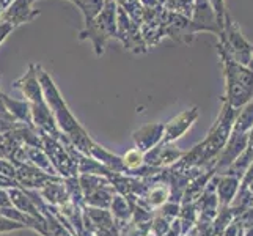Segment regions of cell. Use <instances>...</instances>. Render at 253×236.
I'll return each instance as SVG.
<instances>
[{"label": "cell", "instance_id": "obj_2", "mask_svg": "<svg viewBox=\"0 0 253 236\" xmlns=\"http://www.w3.org/2000/svg\"><path fill=\"white\" fill-rule=\"evenodd\" d=\"M225 63L226 85H228V98L234 106H241L253 93V71L250 68L239 65L220 52Z\"/></svg>", "mask_w": 253, "mask_h": 236}, {"label": "cell", "instance_id": "obj_4", "mask_svg": "<svg viewBox=\"0 0 253 236\" xmlns=\"http://www.w3.org/2000/svg\"><path fill=\"white\" fill-rule=\"evenodd\" d=\"M37 16H40V11L33 10L29 0H13V3L3 11L0 19H2V22L17 27L21 24L32 22Z\"/></svg>", "mask_w": 253, "mask_h": 236}, {"label": "cell", "instance_id": "obj_6", "mask_svg": "<svg viewBox=\"0 0 253 236\" xmlns=\"http://www.w3.org/2000/svg\"><path fill=\"white\" fill-rule=\"evenodd\" d=\"M13 29H14L13 25L0 21V43H2V41L8 37V35H10V32H11Z\"/></svg>", "mask_w": 253, "mask_h": 236}, {"label": "cell", "instance_id": "obj_8", "mask_svg": "<svg viewBox=\"0 0 253 236\" xmlns=\"http://www.w3.org/2000/svg\"><path fill=\"white\" fill-rule=\"evenodd\" d=\"M69 2H73V3H77V0H69Z\"/></svg>", "mask_w": 253, "mask_h": 236}, {"label": "cell", "instance_id": "obj_7", "mask_svg": "<svg viewBox=\"0 0 253 236\" xmlns=\"http://www.w3.org/2000/svg\"><path fill=\"white\" fill-rule=\"evenodd\" d=\"M249 68L253 71V49H252V58H250V63H249Z\"/></svg>", "mask_w": 253, "mask_h": 236}, {"label": "cell", "instance_id": "obj_9", "mask_svg": "<svg viewBox=\"0 0 253 236\" xmlns=\"http://www.w3.org/2000/svg\"><path fill=\"white\" fill-rule=\"evenodd\" d=\"M29 2H30V3H33V2H35V0H29Z\"/></svg>", "mask_w": 253, "mask_h": 236}, {"label": "cell", "instance_id": "obj_10", "mask_svg": "<svg viewBox=\"0 0 253 236\" xmlns=\"http://www.w3.org/2000/svg\"><path fill=\"white\" fill-rule=\"evenodd\" d=\"M107 2H110V0H107Z\"/></svg>", "mask_w": 253, "mask_h": 236}, {"label": "cell", "instance_id": "obj_3", "mask_svg": "<svg viewBox=\"0 0 253 236\" xmlns=\"http://www.w3.org/2000/svg\"><path fill=\"white\" fill-rule=\"evenodd\" d=\"M110 37H117V2L110 0L102 8V11L94 19L85 25V30L81 33V40L90 38L94 43L98 54L104 52V43Z\"/></svg>", "mask_w": 253, "mask_h": 236}, {"label": "cell", "instance_id": "obj_1", "mask_svg": "<svg viewBox=\"0 0 253 236\" xmlns=\"http://www.w3.org/2000/svg\"><path fill=\"white\" fill-rule=\"evenodd\" d=\"M217 37H219L220 52H223L225 55H228L233 62H236L239 65L247 66L250 63L253 46L244 38L241 29L238 27V24L231 19L228 11L225 13L223 27H222L220 35H217Z\"/></svg>", "mask_w": 253, "mask_h": 236}, {"label": "cell", "instance_id": "obj_5", "mask_svg": "<svg viewBox=\"0 0 253 236\" xmlns=\"http://www.w3.org/2000/svg\"><path fill=\"white\" fill-rule=\"evenodd\" d=\"M106 3H107V0H77L76 5L81 8L84 19H85V25H86L102 11V8L106 6Z\"/></svg>", "mask_w": 253, "mask_h": 236}]
</instances>
